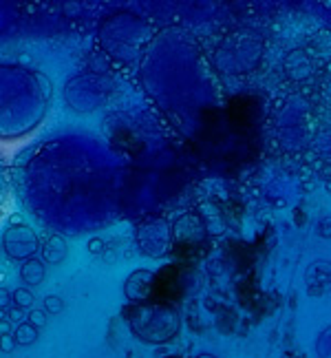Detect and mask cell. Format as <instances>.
Listing matches in <instances>:
<instances>
[{
    "instance_id": "obj_4",
    "label": "cell",
    "mask_w": 331,
    "mask_h": 358,
    "mask_svg": "<svg viewBox=\"0 0 331 358\" xmlns=\"http://www.w3.org/2000/svg\"><path fill=\"white\" fill-rule=\"evenodd\" d=\"M62 308H64V306H62V301H60L58 296H47V299H45V310H47V312L58 314Z\"/></svg>"
},
{
    "instance_id": "obj_1",
    "label": "cell",
    "mask_w": 331,
    "mask_h": 358,
    "mask_svg": "<svg viewBox=\"0 0 331 358\" xmlns=\"http://www.w3.org/2000/svg\"><path fill=\"white\" fill-rule=\"evenodd\" d=\"M43 274H45V268L38 264V261H29L24 268H22V279L27 281V283H40L43 281Z\"/></svg>"
},
{
    "instance_id": "obj_2",
    "label": "cell",
    "mask_w": 331,
    "mask_h": 358,
    "mask_svg": "<svg viewBox=\"0 0 331 358\" xmlns=\"http://www.w3.org/2000/svg\"><path fill=\"white\" fill-rule=\"evenodd\" d=\"M36 338V329L31 325H20L16 332V341L18 343H31Z\"/></svg>"
},
{
    "instance_id": "obj_3",
    "label": "cell",
    "mask_w": 331,
    "mask_h": 358,
    "mask_svg": "<svg viewBox=\"0 0 331 358\" xmlns=\"http://www.w3.org/2000/svg\"><path fill=\"white\" fill-rule=\"evenodd\" d=\"M13 301H16V306H22V308H29L34 303V296L29 290H18L16 294H13Z\"/></svg>"
},
{
    "instance_id": "obj_5",
    "label": "cell",
    "mask_w": 331,
    "mask_h": 358,
    "mask_svg": "<svg viewBox=\"0 0 331 358\" xmlns=\"http://www.w3.org/2000/svg\"><path fill=\"white\" fill-rule=\"evenodd\" d=\"M31 323H36V325H45V314H43V312H34V314H31Z\"/></svg>"
},
{
    "instance_id": "obj_6",
    "label": "cell",
    "mask_w": 331,
    "mask_h": 358,
    "mask_svg": "<svg viewBox=\"0 0 331 358\" xmlns=\"http://www.w3.org/2000/svg\"><path fill=\"white\" fill-rule=\"evenodd\" d=\"M102 248V241L100 239H91V243H89V250L93 252V250H100Z\"/></svg>"
}]
</instances>
